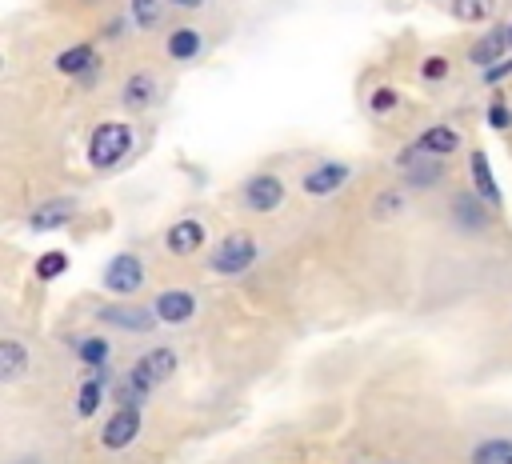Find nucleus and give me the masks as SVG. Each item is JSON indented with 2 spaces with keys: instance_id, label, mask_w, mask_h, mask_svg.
<instances>
[{
  "instance_id": "nucleus-1",
  "label": "nucleus",
  "mask_w": 512,
  "mask_h": 464,
  "mask_svg": "<svg viewBox=\"0 0 512 464\" xmlns=\"http://www.w3.org/2000/svg\"><path fill=\"white\" fill-rule=\"evenodd\" d=\"M180 348L164 336L156 340H144V344H132L128 360L120 364L116 380H112V404H136V408H148L156 400L160 388H168L176 376H180Z\"/></svg>"
},
{
  "instance_id": "nucleus-22",
  "label": "nucleus",
  "mask_w": 512,
  "mask_h": 464,
  "mask_svg": "<svg viewBox=\"0 0 512 464\" xmlns=\"http://www.w3.org/2000/svg\"><path fill=\"white\" fill-rule=\"evenodd\" d=\"M460 164H464V168H460V172H464L460 180H464V184H468L484 204H492L496 212H504V188H500V180H496V172H492L488 152L472 144V148L464 152V160H460Z\"/></svg>"
},
{
  "instance_id": "nucleus-20",
  "label": "nucleus",
  "mask_w": 512,
  "mask_h": 464,
  "mask_svg": "<svg viewBox=\"0 0 512 464\" xmlns=\"http://www.w3.org/2000/svg\"><path fill=\"white\" fill-rule=\"evenodd\" d=\"M52 72H60L72 84H92L104 72V48L100 40H72L52 56Z\"/></svg>"
},
{
  "instance_id": "nucleus-10",
  "label": "nucleus",
  "mask_w": 512,
  "mask_h": 464,
  "mask_svg": "<svg viewBox=\"0 0 512 464\" xmlns=\"http://www.w3.org/2000/svg\"><path fill=\"white\" fill-rule=\"evenodd\" d=\"M144 432H148V408H136V404H112V408L96 420L92 452H96L104 464H112V460H128V456H136Z\"/></svg>"
},
{
  "instance_id": "nucleus-21",
  "label": "nucleus",
  "mask_w": 512,
  "mask_h": 464,
  "mask_svg": "<svg viewBox=\"0 0 512 464\" xmlns=\"http://www.w3.org/2000/svg\"><path fill=\"white\" fill-rule=\"evenodd\" d=\"M0 464H68V452L44 432H8Z\"/></svg>"
},
{
  "instance_id": "nucleus-2",
  "label": "nucleus",
  "mask_w": 512,
  "mask_h": 464,
  "mask_svg": "<svg viewBox=\"0 0 512 464\" xmlns=\"http://www.w3.org/2000/svg\"><path fill=\"white\" fill-rule=\"evenodd\" d=\"M436 224L452 244H468V248H492L504 236V212H496L492 204H484L464 180L448 184L436 200H432Z\"/></svg>"
},
{
  "instance_id": "nucleus-9",
  "label": "nucleus",
  "mask_w": 512,
  "mask_h": 464,
  "mask_svg": "<svg viewBox=\"0 0 512 464\" xmlns=\"http://www.w3.org/2000/svg\"><path fill=\"white\" fill-rule=\"evenodd\" d=\"M212 240H216V228H212L208 212L184 208V212H176L172 220L160 224V232H156V256L168 260V264H200L208 256Z\"/></svg>"
},
{
  "instance_id": "nucleus-25",
  "label": "nucleus",
  "mask_w": 512,
  "mask_h": 464,
  "mask_svg": "<svg viewBox=\"0 0 512 464\" xmlns=\"http://www.w3.org/2000/svg\"><path fill=\"white\" fill-rule=\"evenodd\" d=\"M404 104H408V100H404V92H400L392 80H376V84L364 92V108H368V116L380 120V124L404 116Z\"/></svg>"
},
{
  "instance_id": "nucleus-24",
  "label": "nucleus",
  "mask_w": 512,
  "mask_h": 464,
  "mask_svg": "<svg viewBox=\"0 0 512 464\" xmlns=\"http://www.w3.org/2000/svg\"><path fill=\"white\" fill-rule=\"evenodd\" d=\"M132 24V36H160L172 24V8L168 0H124L120 8Z\"/></svg>"
},
{
  "instance_id": "nucleus-17",
  "label": "nucleus",
  "mask_w": 512,
  "mask_h": 464,
  "mask_svg": "<svg viewBox=\"0 0 512 464\" xmlns=\"http://www.w3.org/2000/svg\"><path fill=\"white\" fill-rule=\"evenodd\" d=\"M352 180H356V164H352V160H344V156H316V160H308V164L296 172V192H300L304 200L320 204V200L340 196Z\"/></svg>"
},
{
  "instance_id": "nucleus-15",
  "label": "nucleus",
  "mask_w": 512,
  "mask_h": 464,
  "mask_svg": "<svg viewBox=\"0 0 512 464\" xmlns=\"http://www.w3.org/2000/svg\"><path fill=\"white\" fill-rule=\"evenodd\" d=\"M44 368V352L40 344L20 328V324H8L4 336H0V388L12 396L20 392L24 384H32Z\"/></svg>"
},
{
  "instance_id": "nucleus-11",
  "label": "nucleus",
  "mask_w": 512,
  "mask_h": 464,
  "mask_svg": "<svg viewBox=\"0 0 512 464\" xmlns=\"http://www.w3.org/2000/svg\"><path fill=\"white\" fill-rule=\"evenodd\" d=\"M152 256L140 244H124L116 248L104 264H100V296H116V300H132V296H148L152 284Z\"/></svg>"
},
{
  "instance_id": "nucleus-26",
  "label": "nucleus",
  "mask_w": 512,
  "mask_h": 464,
  "mask_svg": "<svg viewBox=\"0 0 512 464\" xmlns=\"http://www.w3.org/2000/svg\"><path fill=\"white\" fill-rule=\"evenodd\" d=\"M496 12H500V0H448V16L456 24H468V28L492 24Z\"/></svg>"
},
{
  "instance_id": "nucleus-30",
  "label": "nucleus",
  "mask_w": 512,
  "mask_h": 464,
  "mask_svg": "<svg viewBox=\"0 0 512 464\" xmlns=\"http://www.w3.org/2000/svg\"><path fill=\"white\" fill-rule=\"evenodd\" d=\"M208 4H212V0H168L172 20H176V16H204V12H208Z\"/></svg>"
},
{
  "instance_id": "nucleus-32",
  "label": "nucleus",
  "mask_w": 512,
  "mask_h": 464,
  "mask_svg": "<svg viewBox=\"0 0 512 464\" xmlns=\"http://www.w3.org/2000/svg\"><path fill=\"white\" fill-rule=\"evenodd\" d=\"M76 4H80V8H84V12H100V8H104V4H108V0H76Z\"/></svg>"
},
{
  "instance_id": "nucleus-4",
  "label": "nucleus",
  "mask_w": 512,
  "mask_h": 464,
  "mask_svg": "<svg viewBox=\"0 0 512 464\" xmlns=\"http://www.w3.org/2000/svg\"><path fill=\"white\" fill-rule=\"evenodd\" d=\"M268 252H272L268 232H264L260 224H248V220H244V224H232V228L216 232L208 256L200 260V272L212 276V280L232 284V280L252 276V272L268 260Z\"/></svg>"
},
{
  "instance_id": "nucleus-19",
  "label": "nucleus",
  "mask_w": 512,
  "mask_h": 464,
  "mask_svg": "<svg viewBox=\"0 0 512 464\" xmlns=\"http://www.w3.org/2000/svg\"><path fill=\"white\" fill-rule=\"evenodd\" d=\"M404 144H408L412 152H420V156H436V160H452V164H460L464 152L472 148L468 132H464L456 120H428V124H420Z\"/></svg>"
},
{
  "instance_id": "nucleus-16",
  "label": "nucleus",
  "mask_w": 512,
  "mask_h": 464,
  "mask_svg": "<svg viewBox=\"0 0 512 464\" xmlns=\"http://www.w3.org/2000/svg\"><path fill=\"white\" fill-rule=\"evenodd\" d=\"M80 216H84V196L80 192H44L24 208L20 224L32 236H56V232H68Z\"/></svg>"
},
{
  "instance_id": "nucleus-6",
  "label": "nucleus",
  "mask_w": 512,
  "mask_h": 464,
  "mask_svg": "<svg viewBox=\"0 0 512 464\" xmlns=\"http://www.w3.org/2000/svg\"><path fill=\"white\" fill-rule=\"evenodd\" d=\"M168 88H172V68L164 60H132L116 76L112 100H116L120 116L148 120L152 112H160L168 104Z\"/></svg>"
},
{
  "instance_id": "nucleus-31",
  "label": "nucleus",
  "mask_w": 512,
  "mask_h": 464,
  "mask_svg": "<svg viewBox=\"0 0 512 464\" xmlns=\"http://www.w3.org/2000/svg\"><path fill=\"white\" fill-rule=\"evenodd\" d=\"M496 328H500V336L512 344V292H508V300H504V308H500V320H496Z\"/></svg>"
},
{
  "instance_id": "nucleus-5",
  "label": "nucleus",
  "mask_w": 512,
  "mask_h": 464,
  "mask_svg": "<svg viewBox=\"0 0 512 464\" xmlns=\"http://www.w3.org/2000/svg\"><path fill=\"white\" fill-rule=\"evenodd\" d=\"M144 144V128L132 116H104L84 136V164L92 176H116L136 160Z\"/></svg>"
},
{
  "instance_id": "nucleus-14",
  "label": "nucleus",
  "mask_w": 512,
  "mask_h": 464,
  "mask_svg": "<svg viewBox=\"0 0 512 464\" xmlns=\"http://www.w3.org/2000/svg\"><path fill=\"white\" fill-rule=\"evenodd\" d=\"M148 304L160 320V332H188L204 316V288L188 280H164L148 292Z\"/></svg>"
},
{
  "instance_id": "nucleus-29",
  "label": "nucleus",
  "mask_w": 512,
  "mask_h": 464,
  "mask_svg": "<svg viewBox=\"0 0 512 464\" xmlns=\"http://www.w3.org/2000/svg\"><path fill=\"white\" fill-rule=\"evenodd\" d=\"M484 124L492 132H512V96H496L488 108H484Z\"/></svg>"
},
{
  "instance_id": "nucleus-7",
  "label": "nucleus",
  "mask_w": 512,
  "mask_h": 464,
  "mask_svg": "<svg viewBox=\"0 0 512 464\" xmlns=\"http://www.w3.org/2000/svg\"><path fill=\"white\" fill-rule=\"evenodd\" d=\"M292 192H296V176H288V172L264 164V168L244 172V176L232 184V212L244 216L248 224H260V220L280 216V212L292 204Z\"/></svg>"
},
{
  "instance_id": "nucleus-12",
  "label": "nucleus",
  "mask_w": 512,
  "mask_h": 464,
  "mask_svg": "<svg viewBox=\"0 0 512 464\" xmlns=\"http://www.w3.org/2000/svg\"><path fill=\"white\" fill-rule=\"evenodd\" d=\"M212 28L200 20V16H176L164 32H160V60L172 68V72H184V68H200L208 56H212Z\"/></svg>"
},
{
  "instance_id": "nucleus-8",
  "label": "nucleus",
  "mask_w": 512,
  "mask_h": 464,
  "mask_svg": "<svg viewBox=\"0 0 512 464\" xmlns=\"http://www.w3.org/2000/svg\"><path fill=\"white\" fill-rule=\"evenodd\" d=\"M88 324L104 328L108 336H116L120 344H144V340H156L164 336L160 332V320L148 304V296H132V300H116V296H100L88 304Z\"/></svg>"
},
{
  "instance_id": "nucleus-13",
  "label": "nucleus",
  "mask_w": 512,
  "mask_h": 464,
  "mask_svg": "<svg viewBox=\"0 0 512 464\" xmlns=\"http://www.w3.org/2000/svg\"><path fill=\"white\" fill-rule=\"evenodd\" d=\"M392 176L416 196V200H436L448 184H456V164L452 160H436V156H420L408 144L392 156Z\"/></svg>"
},
{
  "instance_id": "nucleus-33",
  "label": "nucleus",
  "mask_w": 512,
  "mask_h": 464,
  "mask_svg": "<svg viewBox=\"0 0 512 464\" xmlns=\"http://www.w3.org/2000/svg\"><path fill=\"white\" fill-rule=\"evenodd\" d=\"M432 4H448V0H432Z\"/></svg>"
},
{
  "instance_id": "nucleus-27",
  "label": "nucleus",
  "mask_w": 512,
  "mask_h": 464,
  "mask_svg": "<svg viewBox=\"0 0 512 464\" xmlns=\"http://www.w3.org/2000/svg\"><path fill=\"white\" fill-rule=\"evenodd\" d=\"M452 72H456V64H452L448 52H424V56L416 60V80H420L424 88H444V84L452 80Z\"/></svg>"
},
{
  "instance_id": "nucleus-28",
  "label": "nucleus",
  "mask_w": 512,
  "mask_h": 464,
  "mask_svg": "<svg viewBox=\"0 0 512 464\" xmlns=\"http://www.w3.org/2000/svg\"><path fill=\"white\" fill-rule=\"evenodd\" d=\"M68 268H72V256H68L64 248H48V252H40V256L32 260V276H36L40 284H52V280H60Z\"/></svg>"
},
{
  "instance_id": "nucleus-18",
  "label": "nucleus",
  "mask_w": 512,
  "mask_h": 464,
  "mask_svg": "<svg viewBox=\"0 0 512 464\" xmlns=\"http://www.w3.org/2000/svg\"><path fill=\"white\" fill-rule=\"evenodd\" d=\"M68 360L76 364L80 376L84 372H120V340L84 320L68 340Z\"/></svg>"
},
{
  "instance_id": "nucleus-23",
  "label": "nucleus",
  "mask_w": 512,
  "mask_h": 464,
  "mask_svg": "<svg viewBox=\"0 0 512 464\" xmlns=\"http://www.w3.org/2000/svg\"><path fill=\"white\" fill-rule=\"evenodd\" d=\"M412 192L396 180V176H388V180H380L376 188H372V196H368V220L372 224H396V220H404L408 212H412Z\"/></svg>"
},
{
  "instance_id": "nucleus-3",
  "label": "nucleus",
  "mask_w": 512,
  "mask_h": 464,
  "mask_svg": "<svg viewBox=\"0 0 512 464\" xmlns=\"http://www.w3.org/2000/svg\"><path fill=\"white\" fill-rule=\"evenodd\" d=\"M452 464H512V408H472L452 436Z\"/></svg>"
}]
</instances>
